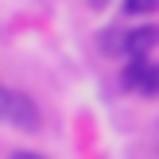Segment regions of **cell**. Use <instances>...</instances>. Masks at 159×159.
Listing matches in <instances>:
<instances>
[{"label": "cell", "mask_w": 159, "mask_h": 159, "mask_svg": "<svg viewBox=\"0 0 159 159\" xmlns=\"http://www.w3.org/2000/svg\"><path fill=\"white\" fill-rule=\"evenodd\" d=\"M12 159H47V155H39V152H12Z\"/></svg>", "instance_id": "obj_7"}, {"label": "cell", "mask_w": 159, "mask_h": 159, "mask_svg": "<svg viewBox=\"0 0 159 159\" xmlns=\"http://www.w3.org/2000/svg\"><path fill=\"white\" fill-rule=\"evenodd\" d=\"M4 116H8V89L0 85V120H4Z\"/></svg>", "instance_id": "obj_6"}, {"label": "cell", "mask_w": 159, "mask_h": 159, "mask_svg": "<svg viewBox=\"0 0 159 159\" xmlns=\"http://www.w3.org/2000/svg\"><path fill=\"white\" fill-rule=\"evenodd\" d=\"M155 47H159V23H140V27H132L128 35H124V51H128L132 58H144Z\"/></svg>", "instance_id": "obj_3"}, {"label": "cell", "mask_w": 159, "mask_h": 159, "mask_svg": "<svg viewBox=\"0 0 159 159\" xmlns=\"http://www.w3.org/2000/svg\"><path fill=\"white\" fill-rule=\"evenodd\" d=\"M120 78H124V85L136 89V93H148V97L159 93V62H152L148 54H144V58H132Z\"/></svg>", "instance_id": "obj_1"}, {"label": "cell", "mask_w": 159, "mask_h": 159, "mask_svg": "<svg viewBox=\"0 0 159 159\" xmlns=\"http://www.w3.org/2000/svg\"><path fill=\"white\" fill-rule=\"evenodd\" d=\"M159 12V0H124V16H152Z\"/></svg>", "instance_id": "obj_4"}, {"label": "cell", "mask_w": 159, "mask_h": 159, "mask_svg": "<svg viewBox=\"0 0 159 159\" xmlns=\"http://www.w3.org/2000/svg\"><path fill=\"white\" fill-rule=\"evenodd\" d=\"M8 120L20 132H35L39 124H43V116H39V105L27 93H8Z\"/></svg>", "instance_id": "obj_2"}, {"label": "cell", "mask_w": 159, "mask_h": 159, "mask_svg": "<svg viewBox=\"0 0 159 159\" xmlns=\"http://www.w3.org/2000/svg\"><path fill=\"white\" fill-rule=\"evenodd\" d=\"M109 4V0H89V8H105Z\"/></svg>", "instance_id": "obj_8"}, {"label": "cell", "mask_w": 159, "mask_h": 159, "mask_svg": "<svg viewBox=\"0 0 159 159\" xmlns=\"http://www.w3.org/2000/svg\"><path fill=\"white\" fill-rule=\"evenodd\" d=\"M101 43H105V47H101L105 54H120V51H124V35H120V31H105Z\"/></svg>", "instance_id": "obj_5"}]
</instances>
